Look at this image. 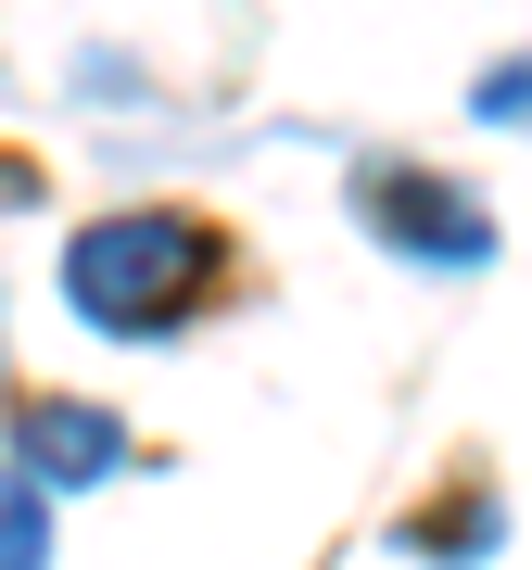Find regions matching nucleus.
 Instances as JSON below:
<instances>
[{
  "instance_id": "39448f33",
  "label": "nucleus",
  "mask_w": 532,
  "mask_h": 570,
  "mask_svg": "<svg viewBox=\"0 0 532 570\" xmlns=\"http://www.w3.org/2000/svg\"><path fill=\"white\" fill-rule=\"evenodd\" d=\"M0 570H51V494L0 456Z\"/></svg>"
},
{
  "instance_id": "f257e3e1",
  "label": "nucleus",
  "mask_w": 532,
  "mask_h": 570,
  "mask_svg": "<svg viewBox=\"0 0 532 570\" xmlns=\"http://www.w3.org/2000/svg\"><path fill=\"white\" fill-rule=\"evenodd\" d=\"M228 292H242V242L204 204H115V216H89L63 242V305L102 343H178Z\"/></svg>"
},
{
  "instance_id": "f03ea898",
  "label": "nucleus",
  "mask_w": 532,
  "mask_h": 570,
  "mask_svg": "<svg viewBox=\"0 0 532 570\" xmlns=\"http://www.w3.org/2000/svg\"><path fill=\"white\" fill-rule=\"evenodd\" d=\"M355 228H368L381 254L431 266V279L494 266V204H470V190H456L444 165H418V153H368L355 165Z\"/></svg>"
},
{
  "instance_id": "423d86ee",
  "label": "nucleus",
  "mask_w": 532,
  "mask_h": 570,
  "mask_svg": "<svg viewBox=\"0 0 532 570\" xmlns=\"http://www.w3.org/2000/svg\"><path fill=\"white\" fill-rule=\"evenodd\" d=\"M470 115H482V127H532V51H520V63H494V77L470 89Z\"/></svg>"
},
{
  "instance_id": "7ed1b4c3",
  "label": "nucleus",
  "mask_w": 532,
  "mask_h": 570,
  "mask_svg": "<svg viewBox=\"0 0 532 570\" xmlns=\"http://www.w3.org/2000/svg\"><path fill=\"white\" fill-rule=\"evenodd\" d=\"M0 431H13V469H26L39 494H89V482L127 469V419L89 406V393H13Z\"/></svg>"
},
{
  "instance_id": "20e7f679",
  "label": "nucleus",
  "mask_w": 532,
  "mask_h": 570,
  "mask_svg": "<svg viewBox=\"0 0 532 570\" xmlns=\"http://www.w3.org/2000/svg\"><path fill=\"white\" fill-rule=\"evenodd\" d=\"M393 546H406L418 570H482L494 546H508V494H494V456H456L444 482H431L406 520H393Z\"/></svg>"
},
{
  "instance_id": "0eeeda50",
  "label": "nucleus",
  "mask_w": 532,
  "mask_h": 570,
  "mask_svg": "<svg viewBox=\"0 0 532 570\" xmlns=\"http://www.w3.org/2000/svg\"><path fill=\"white\" fill-rule=\"evenodd\" d=\"M39 190H51V165L26 153V140H0V216H13V204H39Z\"/></svg>"
}]
</instances>
